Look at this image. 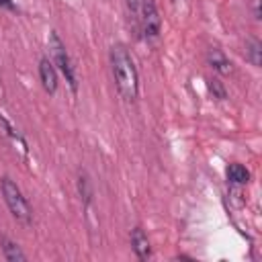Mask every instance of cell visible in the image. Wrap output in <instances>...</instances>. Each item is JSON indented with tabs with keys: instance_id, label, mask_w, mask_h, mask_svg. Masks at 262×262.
Masks as SVG:
<instances>
[{
	"instance_id": "cell-1",
	"label": "cell",
	"mask_w": 262,
	"mask_h": 262,
	"mask_svg": "<svg viewBox=\"0 0 262 262\" xmlns=\"http://www.w3.org/2000/svg\"><path fill=\"white\" fill-rule=\"evenodd\" d=\"M111 68L115 76V84L125 100H135L139 94V76L135 61L129 53V49L121 43L111 47Z\"/></svg>"
},
{
	"instance_id": "cell-2",
	"label": "cell",
	"mask_w": 262,
	"mask_h": 262,
	"mask_svg": "<svg viewBox=\"0 0 262 262\" xmlns=\"http://www.w3.org/2000/svg\"><path fill=\"white\" fill-rule=\"evenodd\" d=\"M0 190H2V196H4V201H6V205H8L10 213H12V217L18 223L29 225L33 221V211H31V205L25 199L23 190L16 186V182H12L8 176H4L0 180Z\"/></svg>"
},
{
	"instance_id": "cell-3",
	"label": "cell",
	"mask_w": 262,
	"mask_h": 262,
	"mask_svg": "<svg viewBox=\"0 0 262 262\" xmlns=\"http://www.w3.org/2000/svg\"><path fill=\"white\" fill-rule=\"evenodd\" d=\"M47 47H49V53H51V61H53V66H57V68H59V72L63 74V78H66V82L70 84L72 92H76V90H78L76 70H74L72 59H70V53L66 51L63 41L59 39V35H57L55 31H51V33H49V37H47Z\"/></svg>"
},
{
	"instance_id": "cell-4",
	"label": "cell",
	"mask_w": 262,
	"mask_h": 262,
	"mask_svg": "<svg viewBox=\"0 0 262 262\" xmlns=\"http://www.w3.org/2000/svg\"><path fill=\"white\" fill-rule=\"evenodd\" d=\"M137 18L141 23V31L147 39H156L160 35L162 29V18L158 12V6L154 0H139V10H137Z\"/></svg>"
},
{
	"instance_id": "cell-5",
	"label": "cell",
	"mask_w": 262,
	"mask_h": 262,
	"mask_svg": "<svg viewBox=\"0 0 262 262\" xmlns=\"http://www.w3.org/2000/svg\"><path fill=\"white\" fill-rule=\"evenodd\" d=\"M39 78H41L43 88L49 94H53L57 90V72L53 68V61H49V59H41L39 61Z\"/></svg>"
},
{
	"instance_id": "cell-6",
	"label": "cell",
	"mask_w": 262,
	"mask_h": 262,
	"mask_svg": "<svg viewBox=\"0 0 262 262\" xmlns=\"http://www.w3.org/2000/svg\"><path fill=\"white\" fill-rule=\"evenodd\" d=\"M131 246H133V252L137 254V258L141 260H147L151 256V248H149V239L147 235L143 233L141 227H135L131 231Z\"/></svg>"
},
{
	"instance_id": "cell-7",
	"label": "cell",
	"mask_w": 262,
	"mask_h": 262,
	"mask_svg": "<svg viewBox=\"0 0 262 262\" xmlns=\"http://www.w3.org/2000/svg\"><path fill=\"white\" fill-rule=\"evenodd\" d=\"M209 63H211V68L213 70H217L219 74H231V61L225 57V53L221 51V49H217V47H213V49H209Z\"/></svg>"
},
{
	"instance_id": "cell-8",
	"label": "cell",
	"mask_w": 262,
	"mask_h": 262,
	"mask_svg": "<svg viewBox=\"0 0 262 262\" xmlns=\"http://www.w3.org/2000/svg\"><path fill=\"white\" fill-rule=\"evenodd\" d=\"M246 59L256 68L262 66V43L258 39H248V43H246Z\"/></svg>"
},
{
	"instance_id": "cell-9",
	"label": "cell",
	"mask_w": 262,
	"mask_h": 262,
	"mask_svg": "<svg viewBox=\"0 0 262 262\" xmlns=\"http://www.w3.org/2000/svg\"><path fill=\"white\" fill-rule=\"evenodd\" d=\"M2 252H4V258L10 260V262H25L27 256L23 254V250L8 237H2Z\"/></svg>"
},
{
	"instance_id": "cell-10",
	"label": "cell",
	"mask_w": 262,
	"mask_h": 262,
	"mask_svg": "<svg viewBox=\"0 0 262 262\" xmlns=\"http://www.w3.org/2000/svg\"><path fill=\"white\" fill-rule=\"evenodd\" d=\"M227 180L231 184H246L250 180V172L242 164H229V168H227Z\"/></svg>"
},
{
	"instance_id": "cell-11",
	"label": "cell",
	"mask_w": 262,
	"mask_h": 262,
	"mask_svg": "<svg viewBox=\"0 0 262 262\" xmlns=\"http://www.w3.org/2000/svg\"><path fill=\"white\" fill-rule=\"evenodd\" d=\"M78 192L82 196V201L86 205H90V199H92V186H90V180L86 174H80L78 176Z\"/></svg>"
},
{
	"instance_id": "cell-12",
	"label": "cell",
	"mask_w": 262,
	"mask_h": 262,
	"mask_svg": "<svg viewBox=\"0 0 262 262\" xmlns=\"http://www.w3.org/2000/svg\"><path fill=\"white\" fill-rule=\"evenodd\" d=\"M209 90H211V92H213V96H217L219 100H223V98L227 96V92H225L223 84H221L217 78H211V80H209Z\"/></svg>"
},
{
	"instance_id": "cell-13",
	"label": "cell",
	"mask_w": 262,
	"mask_h": 262,
	"mask_svg": "<svg viewBox=\"0 0 262 262\" xmlns=\"http://www.w3.org/2000/svg\"><path fill=\"white\" fill-rule=\"evenodd\" d=\"M127 2V8L137 16V10H139V0H125Z\"/></svg>"
},
{
	"instance_id": "cell-14",
	"label": "cell",
	"mask_w": 262,
	"mask_h": 262,
	"mask_svg": "<svg viewBox=\"0 0 262 262\" xmlns=\"http://www.w3.org/2000/svg\"><path fill=\"white\" fill-rule=\"evenodd\" d=\"M254 18H260V0H254Z\"/></svg>"
}]
</instances>
